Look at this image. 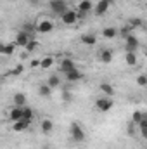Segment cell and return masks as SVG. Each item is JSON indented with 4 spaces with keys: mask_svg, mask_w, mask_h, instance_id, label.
<instances>
[{
    "mask_svg": "<svg viewBox=\"0 0 147 149\" xmlns=\"http://www.w3.org/2000/svg\"><path fill=\"white\" fill-rule=\"evenodd\" d=\"M112 57H114V54H112L111 49H102L101 54H99V59H101L104 64H109L111 61H112Z\"/></svg>",
    "mask_w": 147,
    "mask_h": 149,
    "instance_id": "cell-13",
    "label": "cell"
},
{
    "mask_svg": "<svg viewBox=\"0 0 147 149\" xmlns=\"http://www.w3.org/2000/svg\"><path fill=\"white\" fill-rule=\"evenodd\" d=\"M54 30V23L47 17H40L37 23V31L38 33H50Z\"/></svg>",
    "mask_w": 147,
    "mask_h": 149,
    "instance_id": "cell-4",
    "label": "cell"
},
{
    "mask_svg": "<svg viewBox=\"0 0 147 149\" xmlns=\"http://www.w3.org/2000/svg\"><path fill=\"white\" fill-rule=\"evenodd\" d=\"M23 71H24V66H23V64H17L16 68H12V70H10V73H9V74H12V76H19Z\"/></svg>",
    "mask_w": 147,
    "mask_h": 149,
    "instance_id": "cell-28",
    "label": "cell"
},
{
    "mask_svg": "<svg viewBox=\"0 0 147 149\" xmlns=\"http://www.w3.org/2000/svg\"><path fill=\"white\" fill-rule=\"evenodd\" d=\"M119 35H121L123 38H126L128 35H132V33H130V28H123V30H119Z\"/></svg>",
    "mask_w": 147,
    "mask_h": 149,
    "instance_id": "cell-33",
    "label": "cell"
},
{
    "mask_svg": "<svg viewBox=\"0 0 147 149\" xmlns=\"http://www.w3.org/2000/svg\"><path fill=\"white\" fill-rule=\"evenodd\" d=\"M137 85L139 87H146L147 85V74H139L137 76Z\"/></svg>",
    "mask_w": 147,
    "mask_h": 149,
    "instance_id": "cell-30",
    "label": "cell"
},
{
    "mask_svg": "<svg viewBox=\"0 0 147 149\" xmlns=\"http://www.w3.org/2000/svg\"><path fill=\"white\" fill-rule=\"evenodd\" d=\"M33 116H35V111L31 109V108H23V120H26V121H31L33 120Z\"/></svg>",
    "mask_w": 147,
    "mask_h": 149,
    "instance_id": "cell-25",
    "label": "cell"
},
{
    "mask_svg": "<svg viewBox=\"0 0 147 149\" xmlns=\"http://www.w3.org/2000/svg\"><path fill=\"white\" fill-rule=\"evenodd\" d=\"M81 43L83 45H88V47H94L97 43V35L95 33H85L81 37Z\"/></svg>",
    "mask_w": 147,
    "mask_h": 149,
    "instance_id": "cell-14",
    "label": "cell"
},
{
    "mask_svg": "<svg viewBox=\"0 0 147 149\" xmlns=\"http://www.w3.org/2000/svg\"><path fill=\"white\" fill-rule=\"evenodd\" d=\"M144 56H146V57H147V47H146V50H144Z\"/></svg>",
    "mask_w": 147,
    "mask_h": 149,
    "instance_id": "cell-36",
    "label": "cell"
},
{
    "mask_svg": "<svg viewBox=\"0 0 147 149\" xmlns=\"http://www.w3.org/2000/svg\"><path fill=\"white\" fill-rule=\"evenodd\" d=\"M112 106H114V102H112V99L107 97V95H104V97H97V101H95V108H97L101 113L111 111Z\"/></svg>",
    "mask_w": 147,
    "mask_h": 149,
    "instance_id": "cell-2",
    "label": "cell"
},
{
    "mask_svg": "<svg viewBox=\"0 0 147 149\" xmlns=\"http://www.w3.org/2000/svg\"><path fill=\"white\" fill-rule=\"evenodd\" d=\"M16 47H17V43H16V42H12V43H5V45H2L0 52H2L3 56H12V54H14V50H16Z\"/></svg>",
    "mask_w": 147,
    "mask_h": 149,
    "instance_id": "cell-17",
    "label": "cell"
},
{
    "mask_svg": "<svg viewBox=\"0 0 147 149\" xmlns=\"http://www.w3.org/2000/svg\"><path fill=\"white\" fill-rule=\"evenodd\" d=\"M49 5H50V10H52L54 14H57V16H62L66 10H69L66 0H50Z\"/></svg>",
    "mask_w": 147,
    "mask_h": 149,
    "instance_id": "cell-3",
    "label": "cell"
},
{
    "mask_svg": "<svg viewBox=\"0 0 147 149\" xmlns=\"http://www.w3.org/2000/svg\"><path fill=\"white\" fill-rule=\"evenodd\" d=\"M94 7H95V5H94L90 0H80V2H78V12L87 14V12H90Z\"/></svg>",
    "mask_w": 147,
    "mask_h": 149,
    "instance_id": "cell-12",
    "label": "cell"
},
{
    "mask_svg": "<svg viewBox=\"0 0 147 149\" xmlns=\"http://www.w3.org/2000/svg\"><path fill=\"white\" fill-rule=\"evenodd\" d=\"M125 63H126L128 66H137V63H139L137 54H135V52H126V54H125Z\"/></svg>",
    "mask_w": 147,
    "mask_h": 149,
    "instance_id": "cell-19",
    "label": "cell"
},
{
    "mask_svg": "<svg viewBox=\"0 0 147 149\" xmlns=\"http://www.w3.org/2000/svg\"><path fill=\"white\" fill-rule=\"evenodd\" d=\"M142 118H144V111H133V114H132V121L137 125L142 121Z\"/></svg>",
    "mask_w": 147,
    "mask_h": 149,
    "instance_id": "cell-27",
    "label": "cell"
},
{
    "mask_svg": "<svg viewBox=\"0 0 147 149\" xmlns=\"http://www.w3.org/2000/svg\"><path fill=\"white\" fill-rule=\"evenodd\" d=\"M14 42L17 43V47H26V45L31 42V37H30L28 31H17V35H16V40H14Z\"/></svg>",
    "mask_w": 147,
    "mask_h": 149,
    "instance_id": "cell-7",
    "label": "cell"
},
{
    "mask_svg": "<svg viewBox=\"0 0 147 149\" xmlns=\"http://www.w3.org/2000/svg\"><path fill=\"white\" fill-rule=\"evenodd\" d=\"M139 130H140V135L147 139V118H142V121L139 123Z\"/></svg>",
    "mask_w": 147,
    "mask_h": 149,
    "instance_id": "cell-26",
    "label": "cell"
},
{
    "mask_svg": "<svg viewBox=\"0 0 147 149\" xmlns=\"http://www.w3.org/2000/svg\"><path fill=\"white\" fill-rule=\"evenodd\" d=\"M66 74V80L68 81H80V80H83V73L78 70V68H74V70H71V71H68Z\"/></svg>",
    "mask_w": 147,
    "mask_h": 149,
    "instance_id": "cell-9",
    "label": "cell"
},
{
    "mask_svg": "<svg viewBox=\"0 0 147 149\" xmlns=\"http://www.w3.org/2000/svg\"><path fill=\"white\" fill-rule=\"evenodd\" d=\"M130 28H142V19L132 17V19H130Z\"/></svg>",
    "mask_w": 147,
    "mask_h": 149,
    "instance_id": "cell-29",
    "label": "cell"
},
{
    "mask_svg": "<svg viewBox=\"0 0 147 149\" xmlns=\"http://www.w3.org/2000/svg\"><path fill=\"white\" fill-rule=\"evenodd\" d=\"M9 118H10V121L14 123V121H19V120H23V108H17V106H14L10 113H9Z\"/></svg>",
    "mask_w": 147,
    "mask_h": 149,
    "instance_id": "cell-15",
    "label": "cell"
},
{
    "mask_svg": "<svg viewBox=\"0 0 147 149\" xmlns=\"http://www.w3.org/2000/svg\"><path fill=\"white\" fill-rule=\"evenodd\" d=\"M28 2H31V3H35V2H37V0H28Z\"/></svg>",
    "mask_w": 147,
    "mask_h": 149,
    "instance_id": "cell-38",
    "label": "cell"
},
{
    "mask_svg": "<svg viewBox=\"0 0 147 149\" xmlns=\"http://www.w3.org/2000/svg\"><path fill=\"white\" fill-rule=\"evenodd\" d=\"M69 134H71V139H73L74 142H83V141L87 139L83 127H81L80 123H76V121H73V123L69 125Z\"/></svg>",
    "mask_w": 147,
    "mask_h": 149,
    "instance_id": "cell-1",
    "label": "cell"
},
{
    "mask_svg": "<svg viewBox=\"0 0 147 149\" xmlns=\"http://www.w3.org/2000/svg\"><path fill=\"white\" fill-rule=\"evenodd\" d=\"M62 101H64V102H71V101H73V95H71V92L64 90V92H62Z\"/></svg>",
    "mask_w": 147,
    "mask_h": 149,
    "instance_id": "cell-32",
    "label": "cell"
},
{
    "mask_svg": "<svg viewBox=\"0 0 147 149\" xmlns=\"http://www.w3.org/2000/svg\"><path fill=\"white\" fill-rule=\"evenodd\" d=\"M74 68H76V66H74V61H71L69 57H66V59L61 61V71H62V73H68V71H71Z\"/></svg>",
    "mask_w": 147,
    "mask_h": 149,
    "instance_id": "cell-16",
    "label": "cell"
},
{
    "mask_svg": "<svg viewBox=\"0 0 147 149\" xmlns=\"http://www.w3.org/2000/svg\"><path fill=\"white\" fill-rule=\"evenodd\" d=\"M12 102H14V106H17V108H24V106H26V95H24V94H14Z\"/></svg>",
    "mask_w": 147,
    "mask_h": 149,
    "instance_id": "cell-18",
    "label": "cell"
},
{
    "mask_svg": "<svg viewBox=\"0 0 147 149\" xmlns=\"http://www.w3.org/2000/svg\"><path fill=\"white\" fill-rule=\"evenodd\" d=\"M99 88H101V92H102L104 95H107V97H112V95H114V87H112L111 83H101Z\"/></svg>",
    "mask_w": 147,
    "mask_h": 149,
    "instance_id": "cell-20",
    "label": "cell"
},
{
    "mask_svg": "<svg viewBox=\"0 0 147 149\" xmlns=\"http://www.w3.org/2000/svg\"><path fill=\"white\" fill-rule=\"evenodd\" d=\"M30 66H31V68H38V66H42V59H33Z\"/></svg>",
    "mask_w": 147,
    "mask_h": 149,
    "instance_id": "cell-34",
    "label": "cell"
},
{
    "mask_svg": "<svg viewBox=\"0 0 147 149\" xmlns=\"http://www.w3.org/2000/svg\"><path fill=\"white\" fill-rule=\"evenodd\" d=\"M47 83H49L52 88H57V87L61 85V78H59V74H50L49 80H47Z\"/></svg>",
    "mask_w": 147,
    "mask_h": 149,
    "instance_id": "cell-23",
    "label": "cell"
},
{
    "mask_svg": "<svg viewBox=\"0 0 147 149\" xmlns=\"http://www.w3.org/2000/svg\"><path fill=\"white\" fill-rule=\"evenodd\" d=\"M118 35V30L116 28H112V26H107V28H104L102 30V37L104 38H114Z\"/></svg>",
    "mask_w": 147,
    "mask_h": 149,
    "instance_id": "cell-24",
    "label": "cell"
},
{
    "mask_svg": "<svg viewBox=\"0 0 147 149\" xmlns=\"http://www.w3.org/2000/svg\"><path fill=\"white\" fill-rule=\"evenodd\" d=\"M37 47H38V42H35V40H31V42H30V43H28V45H26L24 49H26L28 52H33V50H35Z\"/></svg>",
    "mask_w": 147,
    "mask_h": 149,
    "instance_id": "cell-31",
    "label": "cell"
},
{
    "mask_svg": "<svg viewBox=\"0 0 147 149\" xmlns=\"http://www.w3.org/2000/svg\"><path fill=\"white\" fill-rule=\"evenodd\" d=\"M40 128H42V132H43L45 135H50V134H52V130H54V123H52V120H49V118L42 120Z\"/></svg>",
    "mask_w": 147,
    "mask_h": 149,
    "instance_id": "cell-11",
    "label": "cell"
},
{
    "mask_svg": "<svg viewBox=\"0 0 147 149\" xmlns=\"http://www.w3.org/2000/svg\"><path fill=\"white\" fill-rule=\"evenodd\" d=\"M106 2H107V3H111V5H112V3H114V0H106Z\"/></svg>",
    "mask_w": 147,
    "mask_h": 149,
    "instance_id": "cell-35",
    "label": "cell"
},
{
    "mask_svg": "<svg viewBox=\"0 0 147 149\" xmlns=\"http://www.w3.org/2000/svg\"><path fill=\"white\" fill-rule=\"evenodd\" d=\"M109 7H111V3H107L106 0H99V2H97V5L94 7V10H95V14H97V16H104V14L109 10Z\"/></svg>",
    "mask_w": 147,
    "mask_h": 149,
    "instance_id": "cell-8",
    "label": "cell"
},
{
    "mask_svg": "<svg viewBox=\"0 0 147 149\" xmlns=\"http://www.w3.org/2000/svg\"><path fill=\"white\" fill-rule=\"evenodd\" d=\"M125 47H126V52H137L140 47V42L135 35H128L125 38Z\"/></svg>",
    "mask_w": 147,
    "mask_h": 149,
    "instance_id": "cell-6",
    "label": "cell"
},
{
    "mask_svg": "<svg viewBox=\"0 0 147 149\" xmlns=\"http://www.w3.org/2000/svg\"><path fill=\"white\" fill-rule=\"evenodd\" d=\"M42 149H50V148H49V146H43V148H42Z\"/></svg>",
    "mask_w": 147,
    "mask_h": 149,
    "instance_id": "cell-37",
    "label": "cell"
},
{
    "mask_svg": "<svg viewBox=\"0 0 147 149\" xmlns=\"http://www.w3.org/2000/svg\"><path fill=\"white\" fill-rule=\"evenodd\" d=\"M54 63H55V59L52 57V56H45L43 59H42V70H49V68H52L54 66Z\"/></svg>",
    "mask_w": 147,
    "mask_h": 149,
    "instance_id": "cell-22",
    "label": "cell"
},
{
    "mask_svg": "<svg viewBox=\"0 0 147 149\" xmlns=\"http://www.w3.org/2000/svg\"><path fill=\"white\" fill-rule=\"evenodd\" d=\"M38 94H40L42 97H50V94H52V87H50L49 83H43V85L38 87Z\"/></svg>",
    "mask_w": 147,
    "mask_h": 149,
    "instance_id": "cell-21",
    "label": "cell"
},
{
    "mask_svg": "<svg viewBox=\"0 0 147 149\" xmlns=\"http://www.w3.org/2000/svg\"><path fill=\"white\" fill-rule=\"evenodd\" d=\"M61 21H62V24H66V26H73L76 24V21H78V12L76 10H66L62 16H61Z\"/></svg>",
    "mask_w": 147,
    "mask_h": 149,
    "instance_id": "cell-5",
    "label": "cell"
},
{
    "mask_svg": "<svg viewBox=\"0 0 147 149\" xmlns=\"http://www.w3.org/2000/svg\"><path fill=\"white\" fill-rule=\"evenodd\" d=\"M30 123H31V121H26V120L14 121V123H12V130H14V132H24V130L30 128Z\"/></svg>",
    "mask_w": 147,
    "mask_h": 149,
    "instance_id": "cell-10",
    "label": "cell"
}]
</instances>
